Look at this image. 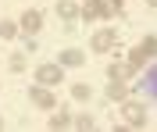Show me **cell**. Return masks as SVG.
<instances>
[{
  "label": "cell",
  "mask_w": 157,
  "mask_h": 132,
  "mask_svg": "<svg viewBox=\"0 0 157 132\" xmlns=\"http://www.w3.org/2000/svg\"><path fill=\"white\" fill-rule=\"evenodd\" d=\"M121 114H125V125H128V129H143V125H147V107L136 104V100H125Z\"/></svg>",
  "instance_id": "6da1fadb"
},
{
  "label": "cell",
  "mask_w": 157,
  "mask_h": 132,
  "mask_svg": "<svg viewBox=\"0 0 157 132\" xmlns=\"http://www.w3.org/2000/svg\"><path fill=\"white\" fill-rule=\"evenodd\" d=\"M21 32H25V36H36L39 29H43V14H39V11H25V14H21V25H18Z\"/></svg>",
  "instance_id": "7a4b0ae2"
},
{
  "label": "cell",
  "mask_w": 157,
  "mask_h": 132,
  "mask_svg": "<svg viewBox=\"0 0 157 132\" xmlns=\"http://www.w3.org/2000/svg\"><path fill=\"white\" fill-rule=\"evenodd\" d=\"M36 82L39 86H57L61 82V64H43V68L36 71Z\"/></svg>",
  "instance_id": "3957f363"
},
{
  "label": "cell",
  "mask_w": 157,
  "mask_h": 132,
  "mask_svg": "<svg viewBox=\"0 0 157 132\" xmlns=\"http://www.w3.org/2000/svg\"><path fill=\"white\" fill-rule=\"evenodd\" d=\"M93 50H97V54H111V50H114V32H111V29L97 32V36H93Z\"/></svg>",
  "instance_id": "277c9868"
},
{
  "label": "cell",
  "mask_w": 157,
  "mask_h": 132,
  "mask_svg": "<svg viewBox=\"0 0 157 132\" xmlns=\"http://www.w3.org/2000/svg\"><path fill=\"white\" fill-rule=\"evenodd\" d=\"M32 104L43 107V111H50V107H54V93H50L47 86H32Z\"/></svg>",
  "instance_id": "5b68a950"
},
{
  "label": "cell",
  "mask_w": 157,
  "mask_h": 132,
  "mask_svg": "<svg viewBox=\"0 0 157 132\" xmlns=\"http://www.w3.org/2000/svg\"><path fill=\"white\" fill-rule=\"evenodd\" d=\"M107 100H121V104L128 100V82H125V79H114V82L107 86Z\"/></svg>",
  "instance_id": "8992f818"
},
{
  "label": "cell",
  "mask_w": 157,
  "mask_h": 132,
  "mask_svg": "<svg viewBox=\"0 0 157 132\" xmlns=\"http://www.w3.org/2000/svg\"><path fill=\"white\" fill-rule=\"evenodd\" d=\"M100 4H104V0H82V7H78L82 21H97L100 18Z\"/></svg>",
  "instance_id": "52a82bcc"
},
{
  "label": "cell",
  "mask_w": 157,
  "mask_h": 132,
  "mask_svg": "<svg viewBox=\"0 0 157 132\" xmlns=\"http://www.w3.org/2000/svg\"><path fill=\"white\" fill-rule=\"evenodd\" d=\"M125 11V0H104L100 4V18H118Z\"/></svg>",
  "instance_id": "ba28073f"
},
{
  "label": "cell",
  "mask_w": 157,
  "mask_h": 132,
  "mask_svg": "<svg viewBox=\"0 0 157 132\" xmlns=\"http://www.w3.org/2000/svg\"><path fill=\"white\" fill-rule=\"evenodd\" d=\"M78 7H82V0H61V4H57V14H61V18H75Z\"/></svg>",
  "instance_id": "9c48e42d"
},
{
  "label": "cell",
  "mask_w": 157,
  "mask_h": 132,
  "mask_svg": "<svg viewBox=\"0 0 157 132\" xmlns=\"http://www.w3.org/2000/svg\"><path fill=\"white\" fill-rule=\"evenodd\" d=\"M143 64H147V54L139 50V47H132V50H128V68H132V71H139Z\"/></svg>",
  "instance_id": "30bf717a"
},
{
  "label": "cell",
  "mask_w": 157,
  "mask_h": 132,
  "mask_svg": "<svg viewBox=\"0 0 157 132\" xmlns=\"http://www.w3.org/2000/svg\"><path fill=\"white\" fill-rule=\"evenodd\" d=\"M50 129H68V125H71V118H68V114H64V111H54V114H50Z\"/></svg>",
  "instance_id": "8fae6325"
},
{
  "label": "cell",
  "mask_w": 157,
  "mask_h": 132,
  "mask_svg": "<svg viewBox=\"0 0 157 132\" xmlns=\"http://www.w3.org/2000/svg\"><path fill=\"white\" fill-rule=\"evenodd\" d=\"M82 61H86L82 50H64V54H61V64H68V68H71V64H82Z\"/></svg>",
  "instance_id": "7c38bea8"
},
{
  "label": "cell",
  "mask_w": 157,
  "mask_h": 132,
  "mask_svg": "<svg viewBox=\"0 0 157 132\" xmlns=\"http://www.w3.org/2000/svg\"><path fill=\"white\" fill-rule=\"evenodd\" d=\"M128 75H136V71L128 68V61H125V64H114V68H111V79H125V82H128Z\"/></svg>",
  "instance_id": "4fadbf2b"
},
{
  "label": "cell",
  "mask_w": 157,
  "mask_h": 132,
  "mask_svg": "<svg viewBox=\"0 0 157 132\" xmlns=\"http://www.w3.org/2000/svg\"><path fill=\"white\" fill-rule=\"evenodd\" d=\"M71 125H75V129H82V132H89V129H97V122H93L89 114H78V118H75V122H71Z\"/></svg>",
  "instance_id": "5bb4252c"
},
{
  "label": "cell",
  "mask_w": 157,
  "mask_h": 132,
  "mask_svg": "<svg viewBox=\"0 0 157 132\" xmlns=\"http://www.w3.org/2000/svg\"><path fill=\"white\" fill-rule=\"evenodd\" d=\"M0 36H4V40H14V36H18V25H14V21H4V25H0Z\"/></svg>",
  "instance_id": "9a60e30c"
},
{
  "label": "cell",
  "mask_w": 157,
  "mask_h": 132,
  "mask_svg": "<svg viewBox=\"0 0 157 132\" xmlns=\"http://www.w3.org/2000/svg\"><path fill=\"white\" fill-rule=\"evenodd\" d=\"M71 96H75V100H89V86H82V82L71 86Z\"/></svg>",
  "instance_id": "2e32d148"
},
{
  "label": "cell",
  "mask_w": 157,
  "mask_h": 132,
  "mask_svg": "<svg viewBox=\"0 0 157 132\" xmlns=\"http://www.w3.org/2000/svg\"><path fill=\"white\" fill-rule=\"evenodd\" d=\"M147 89H150V93H154V96H157V68H154V71H150V75H147Z\"/></svg>",
  "instance_id": "e0dca14e"
},
{
  "label": "cell",
  "mask_w": 157,
  "mask_h": 132,
  "mask_svg": "<svg viewBox=\"0 0 157 132\" xmlns=\"http://www.w3.org/2000/svg\"><path fill=\"white\" fill-rule=\"evenodd\" d=\"M147 4H150V7H157V0H147Z\"/></svg>",
  "instance_id": "ac0fdd59"
},
{
  "label": "cell",
  "mask_w": 157,
  "mask_h": 132,
  "mask_svg": "<svg viewBox=\"0 0 157 132\" xmlns=\"http://www.w3.org/2000/svg\"><path fill=\"white\" fill-rule=\"evenodd\" d=\"M0 129H4V118H0Z\"/></svg>",
  "instance_id": "d6986e66"
}]
</instances>
